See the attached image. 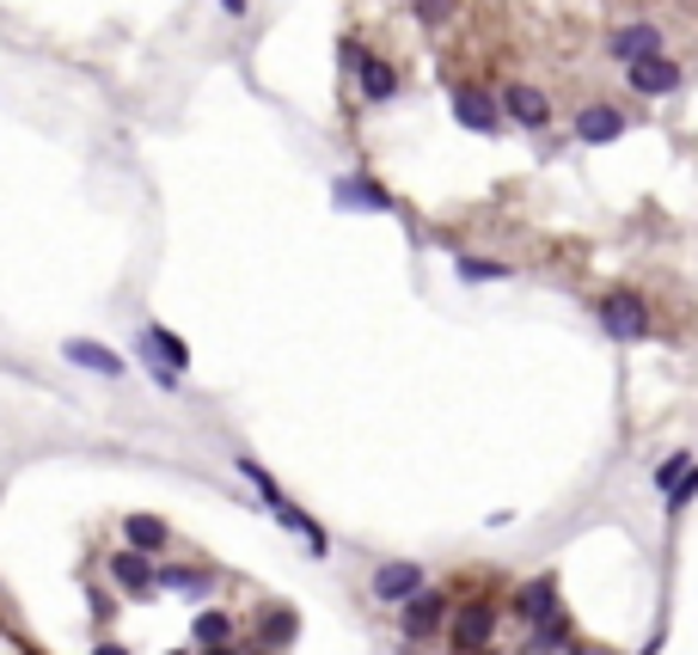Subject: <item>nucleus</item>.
Returning <instances> with one entry per match:
<instances>
[{
	"instance_id": "4be33fe9",
	"label": "nucleus",
	"mask_w": 698,
	"mask_h": 655,
	"mask_svg": "<svg viewBox=\"0 0 698 655\" xmlns=\"http://www.w3.org/2000/svg\"><path fill=\"white\" fill-rule=\"evenodd\" d=\"M410 13H417V25H429V31H441L454 13H460V0H410Z\"/></svg>"
},
{
	"instance_id": "9b49d317",
	"label": "nucleus",
	"mask_w": 698,
	"mask_h": 655,
	"mask_svg": "<svg viewBox=\"0 0 698 655\" xmlns=\"http://www.w3.org/2000/svg\"><path fill=\"white\" fill-rule=\"evenodd\" d=\"M356 86H362V98H368V105H393V98H398V67L386 62V55H368V50H362Z\"/></svg>"
},
{
	"instance_id": "cd10ccee",
	"label": "nucleus",
	"mask_w": 698,
	"mask_h": 655,
	"mask_svg": "<svg viewBox=\"0 0 698 655\" xmlns=\"http://www.w3.org/2000/svg\"><path fill=\"white\" fill-rule=\"evenodd\" d=\"M570 655H606V649H594V643H570Z\"/></svg>"
},
{
	"instance_id": "dca6fc26",
	"label": "nucleus",
	"mask_w": 698,
	"mask_h": 655,
	"mask_svg": "<svg viewBox=\"0 0 698 655\" xmlns=\"http://www.w3.org/2000/svg\"><path fill=\"white\" fill-rule=\"evenodd\" d=\"M123 539H129L135 551H166L171 527L159 521V514H129V521H123Z\"/></svg>"
},
{
	"instance_id": "423d86ee",
	"label": "nucleus",
	"mask_w": 698,
	"mask_h": 655,
	"mask_svg": "<svg viewBox=\"0 0 698 655\" xmlns=\"http://www.w3.org/2000/svg\"><path fill=\"white\" fill-rule=\"evenodd\" d=\"M490 637H497V606L490 601H466L460 613H454V649L460 655H485Z\"/></svg>"
},
{
	"instance_id": "a211bd4d",
	"label": "nucleus",
	"mask_w": 698,
	"mask_h": 655,
	"mask_svg": "<svg viewBox=\"0 0 698 655\" xmlns=\"http://www.w3.org/2000/svg\"><path fill=\"white\" fill-rule=\"evenodd\" d=\"M454 275L460 282H509V263H497V258H454Z\"/></svg>"
},
{
	"instance_id": "7ed1b4c3",
	"label": "nucleus",
	"mask_w": 698,
	"mask_h": 655,
	"mask_svg": "<svg viewBox=\"0 0 698 655\" xmlns=\"http://www.w3.org/2000/svg\"><path fill=\"white\" fill-rule=\"evenodd\" d=\"M625 105H613V98H588V105L576 111V123H570V135H576L582 147H606V142H619L625 135Z\"/></svg>"
},
{
	"instance_id": "6e6552de",
	"label": "nucleus",
	"mask_w": 698,
	"mask_h": 655,
	"mask_svg": "<svg viewBox=\"0 0 698 655\" xmlns=\"http://www.w3.org/2000/svg\"><path fill=\"white\" fill-rule=\"evenodd\" d=\"M661 50V25L656 19H632V25H619V31H606V55L613 62H644V55H656Z\"/></svg>"
},
{
	"instance_id": "f257e3e1",
	"label": "nucleus",
	"mask_w": 698,
	"mask_h": 655,
	"mask_svg": "<svg viewBox=\"0 0 698 655\" xmlns=\"http://www.w3.org/2000/svg\"><path fill=\"white\" fill-rule=\"evenodd\" d=\"M601 331L613 343H644L649 331H656V313H649V301L644 294H632V289H613V294H601Z\"/></svg>"
},
{
	"instance_id": "b1692460",
	"label": "nucleus",
	"mask_w": 698,
	"mask_h": 655,
	"mask_svg": "<svg viewBox=\"0 0 698 655\" xmlns=\"http://www.w3.org/2000/svg\"><path fill=\"white\" fill-rule=\"evenodd\" d=\"M239 478H251V485H258V497H264V502H282L277 478H270L264 466H258V459H246V454H239Z\"/></svg>"
},
{
	"instance_id": "c85d7f7f",
	"label": "nucleus",
	"mask_w": 698,
	"mask_h": 655,
	"mask_svg": "<svg viewBox=\"0 0 698 655\" xmlns=\"http://www.w3.org/2000/svg\"><path fill=\"white\" fill-rule=\"evenodd\" d=\"M209 655H233V649H227V643H221V649H209Z\"/></svg>"
},
{
	"instance_id": "f03ea898",
	"label": "nucleus",
	"mask_w": 698,
	"mask_h": 655,
	"mask_svg": "<svg viewBox=\"0 0 698 655\" xmlns=\"http://www.w3.org/2000/svg\"><path fill=\"white\" fill-rule=\"evenodd\" d=\"M625 80H632L637 98H674V92L686 86V67L674 62L668 50H656V55H644V62L625 67Z\"/></svg>"
},
{
	"instance_id": "ddd939ff",
	"label": "nucleus",
	"mask_w": 698,
	"mask_h": 655,
	"mask_svg": "<svg viewBox=\"0 0 698 655\" xmlns=\"http://www.w3.org/2000/svg\"><path fill=\"white\" fill-rule=\"evenodd\" d=\"M331 202L337 209H368V215H393V197H386L374 178H337L331 184Z\"/></svg>"
},
{
	"instance_id": "393cba45",
	"label": "nucleus",
	"mask_w": 698,
	"mask_h": 655,
	"mask_svg": "<svg viewBox=\"0 0 698 655\" xmlns=\"http://www.w3.org/2000/svg\"><path fill=\"white\" fill-rule=\"evenodd\" d=\"M692 497H698V472H686L680 485L668 490V514H680V509H686V502H692Z\"/></svg>"
},
{
	"instance_id": "bb28decb",
	"label": "nucleus",
	"mask_w": 698,
	"mask_h": 655,
	"mask_svg": "<svg viewBox=\"0 0 698 655\" xmlns=\"http://www.w3.org/2000/svg\"><path fill=\"white\" fill-rule=\"evenodd\" d=\"M93 655H129V649H123V643H111V637H105V643H93Z\"/></svg>"
},
{
	"instance_id": "a878e982",
	"label": "nucleus",
	"mask_w": 698,
	"mask_h": 655,
	"mask_svg": "<svg viewBox=\"0 0 698 655\" xmlns=\"http://www.w3.org/2000/svg\"><path fill=\"white\" fill-rule=\"evenodd\" d=\"M215 7H221L227 19H246V13H251V0H215Z\"/></svg>"
},
{
	"instance_id": "4468645a",
	"label": "nucleus",
	"mask_w": 698,
	"mask_h": 655,
	"mask_svg": "<svg viewBox=\"0 0 698 655\" xmlns=\"http://www.w3.org/2000/svg\"><path fill=\"white\" fill-rule=\"evenodd\" d=\"M417 589H423V570L417 564H381V570H374V601L405 606Z\"/></svg>"
},
{
	"instance_id": "c756f323",
	"label": "nucleus",
	"mask_w": 698,
	"mask_h": 655,
	"mask_svg": "<svg viewBox=\"0 0 698 655\" xmlns=\"http://www.w3.org/2000/svg\"><path fill=\"white\" fill-rule=\"evenodd\" d=\"M171 655H185V649H171Z\"/></svg>"
},
{
	"instance_id": "2eb2a0df",
	"label": "nucleus",
	"mask_w": 698,
	"mask_h": 655,
	"mask_svg": "<svg viewBox=\"0 0 698 655\" xmlns=\"http://www.w3.org/2000/svg\"><path fill=\"white\" fill-rule=\"evenodd\" d=\"M514 613L533 618V625H540V618H558V582H552V576L528 582V589L514 594Z\"/></svg>"
},
{
	"instance_id": "0eeeda50",
	"label": "nucleus",
	"mask_w": 698,
	"mask_h": 655,
	"mask_svg": "<svg viewBox=\"0 0 698 655\" xmlns=\"http://www.w3.org/2000/svg\"><path fill=\"white\" fill-rule=\"evenodd\" d=\"M497 98H502V117L521 123V129H545V123H552V98H545L540 86H528V80H509Z\"/></svg>"
},
{
	"instance_id": "20e7f679",
	"label": "nucleus",
	"mask_w": 698,
	"mask_h": 655,
	"mask_svg": "<svg viewBox=\"0 0 698 655\" xmlns=\"http://www.w3.org/2000/svg\"><path fill=\"white\" fill-rule=\"evenodd\" d=\"M454 123L460 129H472V135H497L502 129V98H490L485 86H454Z\"/></svg>"
},
{
	"instance_id": "f8f14e48",
	"label": "nucleus",
	"mask_w": 698,
	"mask_h": 655,
	"mask_svg": "<svg viewBox=\"0 0 698 655\" xmlns=\"http://www.w3.org/2000/svg\"><path fill=\"white\" fill-rule=\"evenodd\" d=\"M441 618H448V594L417 589L405 601V637H435V631H441Z\"/></svg>"
},
{
	"instance_id": "412c9836",
	"label": "nucleus",
	"mask_w": 698,
	"mask_h": 655,
	"mask_svg": "<svg viewBox=\"0 0 698 655\" xmlns=\"http://www.w3.org/2000/svg\"><path fill=\"white\" fill-rule=\"evenodd\" d=\"M294 631H301V618H294L289 606H270V613H264V649H282V643H294Z\"/></svg>"
},
{
	"instance_id": "1a4fd4ad",
	"label": "nucleus",
	"mask_w": 698,
	"mask_h": 655,
	"mask_svg": "<svg viewBox=\"0 0 698 655\" xmlns=\"http://www.w3.org/2000/svg\"><path fill=\"white\" fill-rule=\"evenodd\" d=\"M111 582H117L129 601H147L159 589V570L147 564V551H111Z\"/></svg>"
},
{
	"instance_id": "f3484780",
	"label": "nucleus",
	"mask_w": 698,
	"mask_h": 655,
	"mask_svg": "<svg viewBox=\"0 0 698 655\" xmlns=\"http://www.w3.org/2000/svg\"><path fill=\"white\" fill-rule=\"evenodd\" d=\"M159 589H171V594H209V570H190V564H166L159 570Z\"/></svg>"
},
{
	"instance_id": "39448f33",
	"label": "nucleus",
	"mask_w": 698,
	"mask_h": 655,
	"mask_svg": "<svg viewBox=\"0 0 698 655\" xmlns=\"http://www.w3.org/2000/svg\"><path fill=\"white\" fill-rule=\"evenodd\" d=\"M135 355H142V367H178V374H190V343L166 325L135 331Z\"/></svg>"
},
{
	"instance_id": "6ab92c4d",
	"label": "nucleus",
	"mask_w": 698,
	"mask_h": 655,
	"mask_svg": "<svg viewBox=\"0 0 698 655\" xmlns=\"http://www.w3.org/2000/svg\"><path fill=\"white\" fill-rule=\"evenodd\" d=\"M190 637H197L202 649H221V643H233V618H227V613H197Z\"/></svg>"
},
{
	"instance_id": "aec40b11",
	"label": "nucleus",
	"mask_w": 698,
	"mask_h": 655,
	"mask_svg": "<svg viewBox=\"0 0 698 655\" xmlns=\"http://www.w3.org/2000/svg\"><path fill=\"white\" fill-rule=\"evenodd\" d=\"M564 643H570V625H564V613H558V618H540V625H533L528 649H533V655H558Z\"/></svg>"
},
{
	"instance_id": "9d476101",
	"label": "nucleus",
	"mask_w": 698,
	"mask_h": 655,
	"mask_svg": "<svg viewBox=\"0 0 698 655\" xmlns=\"http://www.w3.org/2000/svg\"><path fill=\"white\" fill-rule=\"evenodd\" d=\"M62 355H67L74 367H93V374H105V381H123V374H129V362H123L111 343H98V337H67Z\"/></svg>"
},
{
	"instance_id": "5701e85b",
	"label": "nucleus",
	"mask_w": 698,
	"mask_h": 655,
	"mask_svg": "<svg viewBox=\"0 0 698 655\" xmlns=\"http://www.w3.org/2000/svg\"><path fill=\"white\" fill-rule=\"evenodd\" d=\"M686 472H692V454H668V459H661V466H656V490H661V497H668V490L680 485Z\"/></svg>"
}]
</instances>
